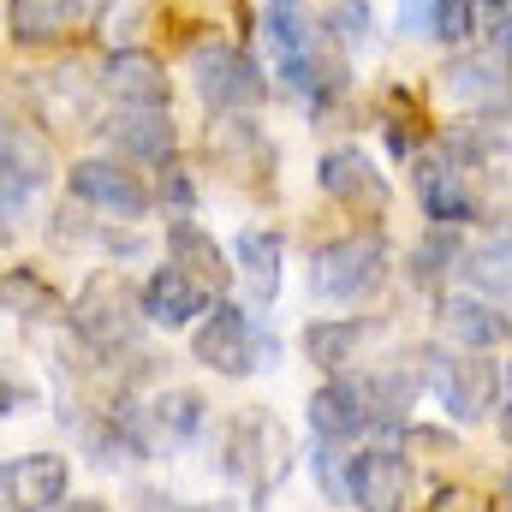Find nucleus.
Masks as SVG:
<instances>
[{
  "label": "nucleus",
  "instance_id": "1",
  "mask_svg": "<svg viewBox=\"0 0 512 512\" xmlns=\"http://www.w3.org/2000/svg\"><path fill=\"white\" fill-rule=\"evenodd\" d=\"M143 286H131L126 274H114V268H96L84 286H78V298H72V334L96 352V358H120L137 346V334H143Z\"/></svg>",
  "mask_w": 512,
  "mask_h": 512
},
{
  "label": "nucleus",
  "instance_id": "2",
  "mask_svg": "<svg viewBox=\"0 0 512 512\" xmlns=\"http://www.w3.org/2000/svg\"><path fill=\"white\" fill-rule=\"evenodd\" d=\"M387 268H393V256H387L382 233H340V239L316 245V256H310V286L328 304H364L370 292H382Z\"/></svg>",
  "mask_w": 512,
  "mask_h": 512
},
{
  "label": "nucleus",
  "instance_id": "3",
  "mask_svg": "<svg viewBox=\"0 0 512 512\" xmlns=\"http://www.w3.org/2000/svg\"><path fill=\"white\" fill-rule=\"evenodd\" d=\"M191 358H197L203 370L239 382V376H251L256 370V358H268V346H256V328H251V316H245L239 304L215 298L209 316L191 328Z\"/></svg>",
  "mask_w": 512,
  "mask_h": 512
},
{
  "label": "nucleus",
  "instance_id": "4",
  "mask_svg": "<svg viewBox=\"0 0 512 512\" xmlns=\"http://www.w3.org/2000/svg\"><path fill=\"white\" fill-rule=\"evenodd\" d=\"M191 78H197V96L215 114H245V108L262 102V66L245 48H233V42H197Z\"/></svg>",
  "mask_w": 512,
  "mask_h": 512
},
{
  "label": "nucleus",
  "instance_id": "5",
  "mask_svg": "<svg viewBox=\"0 0 512 512\" xmlns=\"http://www.w3.org/2000/svg\"><path fill=\"white\" fill-rule=\"evenodd\" d=\"M316 185L322 197H334L352 221H382L387 215V179L376 173V161L358 143H340L316 161Z\"/></svg>",
  "mask_w": 512,
  "mask_h": 512
},
{
  "label": "nucleus",
  "instance_id": "6",
  "mask_svg": "<svg viewBox=\"0 0 512 512\" xmlns=\"http://www.w3.org/2000/svg\"><path fill=\"white\" fill-rule=\"evenodd\" d=\"M429 393L447 405V417L471 423V417H489V411H495V399H501V370L483 364V358L429 352Z\"/></svg>",
  "mask_w": 512,
  "mask_h": 512
},
{
  "label": "nucleus",
  "instance_id": "7",
  "mask_svg": "<svg viewBox=\"0 0 512 512\" xmlns=\"http://www.w3.org/2000/svg\"><path fill=\"white\" fill-rule=\"evenodd\" d=\"M346 495L358 512H405L411 507V459L393 447H370L346 459Z\"/></svg>",
  "mask_w": 512,
  "mask_h": 512
},
{
  "label": "nucleus",
  "instance_id": "8",
  "mask_svg": "<svg viewBox=\"0 0 512 512\" xmlns=\"http://www.w3.org/2000/svg\"><path fill=\"white\" fill-rule=\"evenodd\" d=\"M72 489V465L60 453H12L0 471V501L6 512H54Z\"/></svg>",
  "mask_w": 512,
  "mask_h": 512
},
{
  "label": "nucleus",
  "instance_id": "9",
  "mask_svg": "<svg viewBox=\"0 0 512 512\" xmlns=\"http://www.w3.org/2000/svg\"><path fill=\"white\" fill-rule=\"evenodd\" d=\"M310 435L316 441H334V447H346V441H358L364 429H376V411H370V393L364 382H346V376H328V382L310 393Z\"/></svg>",
  "mask_w": 512,
  "mask_h": 512
},
{
  "label": "nucleus",
  "instance_id": "10",
  "mask_svg": "<svg viewBox=\"0 0 512 512\" xmlns=\"http://www.w3.org/2000/svg\"><path fill=\"white\" fill-rule=\"evenodd\" d=\"M66 191H72L84 209L120 215V221H137V215L149 209V191L137 185V173H126L120 161H72V173H66Z\"/></svg>",
  "mask_w": 512,
  "mask_h": 512
},
{
  "label": "nucleus",
  "instance_id": "11",
  "mask_svg": "<svg viewBox=\"0 0 512 512\" xmlns=\"http://www.w3.org/2000/svg\"><path fill=\"white\" fill-rule=\"evenodd\" d=\"M209 286H197L179 262H167V268H155L149 280H143V316H149V328H191L197 316H209Z\"/></svg>",
  "mask_w": 512,
  "mask_h": 512
},
{
  "label": "nucleus",
  "instance_id": "12",
  "mask_svg": "<svg viewBox=\"0 0 512 512\" xmlns=\"http://www.w3.org/2000/svg\"><path fill=\"white\" fill-rule=\"evenodd\" d=\"M102 90L120 102V108H167L173 84H167V66L143 48H114L108 66H102Z\"/></svg>",
  "mask_w": 512,
  "mask_h": 512
},
{
  "label": "nucleus",
  "instance_id": "13",
  "mask_svg": "<svg viewBox=\"0 0 512 512\" xmlns=\"http://www.w3.org/2000/svg\"><path fill=\"white\" fill-rule=\"evenodd\" d=\"M417 203L435 227H465L477 221V191L459 161H417Z\"/></svg>",
  "mask_w": 512,
  "mask_h": 512
},
{
  "label": "nucleus",
  "instance_id": "14",
  "mask_svg": "<svg viewBox=\"0 0 512 512\" xmlns=\"http://www.w3.org/2000/svg\"><path fill=\"white\" fill-rule=\"evenodd\" d=\"M286 72V84L298 90V102H310V108H328V102H340L346 96V48L322 30L292 66H280Z\"/></svg>",
  "mask_w": 512,
  "mask_h": 512
},
{
  "label": "nucleus",
  "instance_id": "15",
  "mask_svg": "<svg viewBox=\"0 0 512 512\" xmlns=\"http://www.w3.org/2000/svg\"><path fill=\"white\" fill-rule=\"evenodd\" d=\"M441 334H447L459 352H495V346L512 340V316L501 304L465 292V298H447V304H441Z\"/></svg>",
  "mask_w": 512,
  "mask_h": 512
},
{
  "label": "nucleus",
  "instance_id": "16",
  "mask_svg": "<svg viewBox=\"0 0 512 512\" xmlns=\"http://www.w3.org/2000/svg\"><path fill=\"white\" fill-rule=\"evenodd\" d=\"M108 143H114L120 155H131V161L167 167L173 149H179V131H173V114H167V108H120V114L108 120Z\"/></svg>",
  "mask_w": 512,
  "mask_h": 512
},
{
  "label": "nucleus",
  "instance_id": "17",
  "mask_svg": "<svg viewBox=\"0 0 512 512\" xmlns=\"http://www.w3.org/2000/svg\"><path fill=\"white\" fill-rule=\"evenodd\" d=\"M167 262H179L197 286H209L215 298L233 286V274L239 268H227V251L215 245V233H203L197 221H185V215H173V227H167Z\"/></svg>",
  "mask_w": 512,
  "mask_h": 512
},
{
  "label": "nucleus",
  "instance_id": "18",
  "mask_svg": "<svg viewBox=\"0 0 512 512\" xmlns=\"http://www.w3.org/2000/svg\"><path fill=\"white\" fill-rule=\"evenodd\" d=\"M233 262H239V274H245V286H251V304H274L280 268H286V239H280L274 227H245V233L233 239Z\"/></svg>",
  "mask_w": 512,
  "mask_h": 512
},
{
  "label": "nucleus",
  "instance_id": "19",
  "mask_svg": "<svg viewBox=\"0 0 512 512\" xmlns=\"http://www.w3.org/2000/svg\"><path fill=\"white\" fill-rule=\"evenodd\" d=\"M429 387V352H417V364H405V358H393L382 376H370L364 393H370V411H376V429H393L411 405H417V393Z\"/></svg>",
  "mask_w": 512,
  "mask_h": 512
},
{
  "label": "nucleus",
  "instance_id": "20",
  "mask_svg": "<svg viewBox=\"0 0 512 512\" xmlns=\"http://www.w3.org/2000/svg\"><path fill=\"white\" fill-rule=\"evenodd\" d=\"M90 0H6V36L24 48H42L54 36H66L84 18Z\"/></svg>",
  "mask_w": 512,
  "mask_h": 512
},
{
  "label": "nucleus",
  "instance_id": "21",
  "mask_svg": "<svg viewBox=\"0 0 512 512\" xmlns=\"http://www.w3.org/2000/svg\"><path fill=\"white\" fill-rule=\"evenodd\" d=\"M441 84H447L453 102H465V108H489V102L507 96V66H501L495 54H459V60H447Z\"/></svg>",
  "mask_w": 512,
  "mask_h": 512
},
{
  "label": "nucleus",
  "instance_id": "22",
  "mask_svg": "<svg viewBox=\"0 0 512 512\" xmlns=\"http://www.w3.org/2000/svg\"><path fill=\"white\" fill-rule=\"evenodd\" d=\"M358 346H364V322H352V316H322V322L304 328V358L328 376H340Z\"/></svg>",
  "mask_w": 512,
  "mask_h": 512
},
{
  "label": "nucleus",
  "instance_id": "23",
  "mask_svg": "<svg viewBox=\"0 0 512 512\" xmlns=\"http://www.w3.org/2000/svg\"><path fill=\"white\" fill-rule=\"evenodd\" d=\"M149 429H155V447H179V441L203 435V399H197L191 387H167V393H155V405H149Z\"/></svg>",
  "mask_w": 512,
  "mask_h": 512
},
{
  "label": "nucleus",
  "instance_id": "24",
  "mask_svg": "<svg viewBox=\"0 0 512 512\" xmlns=\"http://www.w3.org/2000/svg\"><path fill=\"white\" fill-rule=\"evenodd\" d=\"M0 155H6V185L36 191V185L48 179V149H42V137H36L30 126L6 120V131H0Z\"/></svg>",
  "mask_w": 512,
  "mask_h": 512
},
{
  "label": "nucleus",
  "instance_id": "25",
  "mask_svg": "<svg viewBox=\"0 0 512 512\" xmlns=\"http://www.w3.org/2000/svg\"><path fill=\"white\" fill-rule=\"evenodd\" d=\"M262 441H274V423L262 417V411H245L239 423H233V435H227V477H239V483H256L262 489Z\"/></svg>",
  "mask_w": 512,
  "mask_h": 512
},
{
  "label": "nucleus",
  "instance_id": "26",
  "mask_svg": "<svg viewBox=\"0 0 512 512\" xmlns=\"http://www.w3.org/2000/svg\"><path fill=\"white\" fill-rule=\"evenodd\" d=\"M370 24H376L370 0H334V6L322 12V30H328L340 48H364V42H370Z\"/></svg>",
  "mask_w": 512,
  "mask_h": 512
},
{
  "label": "nucleus",
  "instance_id": "27",
  "mask_svg": "<svg viewBox=\"0 0 512 512\" xmlns=\"http://www.w3.org/2000/svg\"><path fill=\"white\" fill-rule=\"evenodd\" d=\"M453 262H459V239H453V227H435V233L411 251V280H417V286H435Z\"/></svg>",
  "mask_w": 512,
  "mask_h": 512
},
{
  "label": "nucleus",
  "instance_id": "28",
  "mask_svg": "<svg viewBox=\"0 0 512 512\" xmlns=\"http://www.w3.org/2000/svg\"><path fill=\"white\" fill-rule=\"evenodd\" d=\"M6 310L12 316H36V310H54V292L30 274V268H12L6 274Z\"/></svg>",
  "mask_w": 512,
  "mask_h": 512
},
{
  "label": "nucleus",
  "instance_id": "29",
  "mask_svg": "<svg viewBox=\"0 0 512 512\" xmlns=\"http://www.w3.org/2000/svg\"><path fill=\"white\" fill-rule=\"evenodd\" d=\"M161 209H173V215H191V209H197V179H191L179 161L161 167Z\"/></svg>",
  "mask_w": 512,
  "mask_h": 512
},
{
  "label": "nucleus",
  "instance_id": "30",
  "mask_svg": "<svg viewBox=\"0 0 512 512\" xmlns=\"http://www.w3.org/2000/svg\"><path fill=\"white\" fill-rule=\"evenodd\" d=\"M471 30H477L471 0H435V36H441V42H465Z\"/></svg>",
  "mask_w": 512,
  "mask_h": 512
},
{
  "label": "nucleus",
  "instance_id": "31",
  "mask_svg": "<svg viewBox=\"0 0 512 512\" xmlns=\"http://www.w3.org/2000/svg\"><path fill=\"white\" fill-rule=\"evenodd\" d=\"M48 239H54V251H66V245H84V239H90V227H84V203H78V197L54 209V227H48Z\"/></svg>",
  "mask_w": 512,
  "mask_h": 512
},
{
  "label": "nucleus",
  "instance_id": "32",
  "mask_svg": "<svg viewBox=\"0 0 512 512\" xmlns=\"http://www.w3.org/2000/svg\"><path fill=\"white\" fill-rule=\"evenodd\" d=\"M399 30L405 36H435V0H399Z\"/></svg>",
  "mask_w": 512,
  "mask_h": 512
},
{
  "label": "nucleus",
  "instance_id": "33",
  "mask_svg": "<svg viewBox=\"0 0 512 512\" xmlns=\"http://www.w3.org/2000/svg\"><path fill=\"white\" fill-rule=\"evenodd\" d=\"M471 12H477V30H489V36H501L512 24V0H471Z\"/></svg>",
  "mask_w": 512,
  "mask_h": 512
},
{
  "label": "nucleus",
  "instance_id": "34",
  "mask_svg": "<svg viewBox=\"0 0 512 512\" xmlns=\"http://www.w3.org/2000/svg\"><path fill=\"white\" fill-rule=\"evenodd\" d=\"M405 441H411V447H429V453L453 447V435H441V429H405Z\"/></svg>",
  "mask_w": 512,
  "mask_h": 512
},
{
  "label": "nucleus",
  "instance_id": "35",
  "mask_svg": "<svg viewBox=\"0 0 512 512\" xmlns=\"http://www.w3.org/2000/svg\"><path fill=\"white\" fill-rule=\"evenodd\" d=\"M18 405L30 411V405H36V393H30V387L18 393V382H6V417H18Z\"/></svg>",
  "mask_w": 512,
  "mask_h": 512
},
{
  "label": "nucleus",
  "instance_id": "36",
  "mask_svg": "<svg viewBox=\"0 0 512 512\" xmlns=\"http://www.w3.org/2000/svg\"><path fill=\"white\" fill-rule=\"evenodd\" d=\"M54 512H108V507H102V501H60Z\"/></svg>",
  "mask_w": 512,
  "mask_h": 512
},
{
  "label": "nucleus",
  "instance_id": "37",
  "mask_svg": "<svg viewBox=\"0 0 512 512\" xmlns=\"http://www.w3.org/2000/svg\"><path fill=\"white\" fill-rule=\"evenodd\" d=\"M495 42H501V54H507V60H512V24H507V30H501V36H495Z\"/></svg>",
  "mask_w": 512,
  "mask_h": 512
},
{
  "label": "nucleus",
  "instance_id": "38",
  "mask_svg": "<svg viewBox=\"0 0 512 512\" xmlns=\"http://www.w3.org/2000/svg\"><path fill=\"white\" fill-rule=\"evenodd\" d=\"M501 399H512V364L501 370Z\"/></svg>",
  "mask_w": 512,
  "mask_h": 512
},
{
  "label": "nucleus",
  "instance_id": "39",
  "mask_svg": "<svg viewBox=\"0 0 512 512\" xmlns=\"http://www.w3.org/2000/svg\"><path fill=\"white\" fill-rule=\"evenodd\" d=\"M507 507H512V477H507Z\"/></svg>",
  "mask_w": 512,
  "mask_h": 512
},
{
  "label": "nucleus",
  "instance_id": "40",
  "mask_svg": "<svg viewBox=\"0 0 512 512\" xmlns=\"http://www.w3.org/2000/svg\"><path fill=\"white\" fill-rule=\"evenodd\" d=\"M215 512H233V507H215Z\"/></svg>",
  "mask_w": 512,
  "mask_h": 512
}]
</instances>
